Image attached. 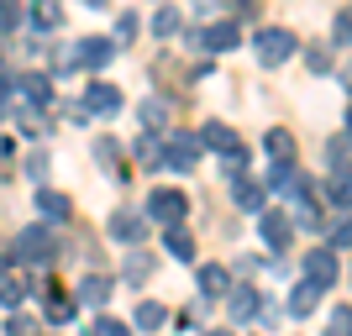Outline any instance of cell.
<instances>
[{
  "mask_svg": "<svg viewBox=\"0 0 352 336\" xmlns=\"http://www.w3.org/2000/svg\"><path fill=\"white\" fill-rule=\"evenodd\" d=\"M132 321H137V331H158V326H163V305H153V300H142Z\"/></svg>",
  "mask_w": 352,
  "mask_h": 336,
  "instance_id": "603a6c76",
  "label": "cell"
},
{
  "mask_svg": "<svg viewBox=\"0 0 352 336\" xmlns=\"http://www.w3.org/2000/svg\"><path fill=\"white\" fill-rule=\"evenodd\" d=\"M111 58H116V43H111V37H79V47H74V63H79V69H105Z\"/></svg>",
  "mask_w": 352,
  "mask_h": 336,
  "instance_id": "52a82bcc",
  "label": "cell"
},
{
  "mask_svg": "<svg viewBox=\"0 0 352 336\" xmlns=\"http://www.w3.org/2000/svg\"><path fill=\"white\" fill-rule=\"evenodd\" d=\"M27 174H32V184L47 179V153H32V158H27Z\"/></svg>",
  "mask_w": 352,
  "mask_h": 336,
  "instance_id": "4dcf8cb0",
  "label": "cell"
},
{
  "mask_svg": "<svg viewBox=\"0 0 352 336\" xmlns=\"http://www.w3.org/2000/svg\"><path fill=\"white\" fill-rule=\"evenodd\" d=\"M126 278H147V258H142V252H137L132 263H126Z\"/></svg>",
  "mask_w": 352,
  "mask_h": 336,
  "instance_id": "1f68e13d",
  "label": "cell"
},
{
  "mask_svg": "<svg viewBox=\"0 0 352 336\" xmlns=\"http://www.w3.org/2000/svg\"><path fill=\"white\" fill-rule=\"evenodd\" d=\"M268 153H274V163H294V137L284 126H274L268 132Z\"/></svg>",
  "mask_w": 352,
  "mask_h": 336,
  "instance_id": "ffe728a7",
  "label": "cell"
},
{
  "mask_svg": "<svg viewBox=\"0 0 352 336\" xmlns=\"http://www.w3.org/2000/svg\"><path fill=\"white\" fill-rule=\"evenodd\" d=\"M321 294H326V289H316V284H310V278H305V284L294 289V300H289V315H294V321H300V315H310V310H316V300H321Z\"/></svg>",
  "mask_w": 352,
  "mask_h": 336,
  "instance_id": "ac0fdd59",
  "label": "cell"
},
{
  "mask_svg": "<svg viewBox=\"0 0 352 336\" xmlns=\"http://www.w3.org/2000/svg\"><path fill=\"white\" fill-rule=\"evenodd\" d=\"M163 247H168V258H195V236H190V232H179V226H168Z\"/></svg>",
  "mask_w": 352,
  "mask_h": 336,
  "instance_id": "44dd1931",
  "label": "cell"
},
{
  "mask_svg": "<svg viewBox=\"0 0 352 336\" xmlns=\"http://www.w3.org/2000/svg\"><path fill=\"white\" fill-rule=\"evenodd\" d=\"M252 47H258V63L279 69V63H289V58H294V47H300V43H294V32H284V27H263Z\"/></svg>",
  "mask_w": 352,
  "mask_h": 336,
  "instance_id": "6da1fadb",
  "label": "cell"
},
{
  "mask_svg": "<svg viewBox=\"0 0 352 336\" xmlns=\"http://www.w3.org/2000/svg\"><path fill=\"white\" fill-rule=\"evenodd\" d=\"M236 43H242V32H236L232 21H216V27L200 32V47H210V53H232Z\"/></svg>",
  "mask_w": 352,
  "mask_h": 336,
  "instance_id": "30bf717a",
  "label": "cell"
},
{
  "mask_svg": "<svg viewBox=\"0 0 352 336\" xmlns=\"http://www.w3.org/2000/svg\"><path fill=\"white\" fill-rule=\"evenodd\" d=\"M116 37H121V43H132V37H137V16H132V11H121V21H116Z\"/></svg>",
  "mask_w": 352,
  "mask_h": 336,
  "instance_id": "f546056e",
  "label": "cell"
},
{
  "mask_svg": "<svg viewBox=\"0 0 352 336\" xmlns=\"http://www.w3.org/2000/svg\"><path fill=\"white\" fill-rule=\"evenodd\" d=\"M111 289H116V284H111V278H105V273H85V278H79V289H74V294H79L85 305H105V300H111Z\"/></svg>",
  "mask_w": 352,
  "mask_h": 336,
  "instance_id": "9a60e30c",
  "label": "cell"
},
{
  "mask_svg": "<svg viewBox=\"0 0 352 336\" xmlns=\"http://www.w3.org/2000/svg\"><path fill=\"white\" fill-rule=\"evenodd\" d=\"M258 310H263L258 289H232V321H252Z\"/></svg>",
  "mask_w": 352,
  "mask_h": 336,
  "instance_id": "e0dca14e",
  "label": "cell"
},
{
  "mask_svg": "<svg viewBox=\"0 0 352 336\" xmlns=\"http://www.w3.org/2000/svg\"><path fill=\"white\" fill-rule=\"evenodd\" d=\"M153 32H158V37H174V32H179V11H174V5H163V11L153 16Z\"/></svg>",
  "mask_w": 352,
  "mask_h": 336,
  "instance_id": "d4e9b609",
  "label": "cell"
},
{
  "mask_svg": "<svg viewBox=\"0 0 352 336\" xmlns=\"http://www.w3.org/2000/svg\"><path fill=\"white\" fill-rule=\"evenodd\" d=\"M142 232H147V221L137 216V210H116V216H111V236H116V242H142Z\"/></svg>",
  "mask_w": 352,
  "mask_h": 336,
  "instance_id": "4fadbf2b",
  "label": "cell"
},
{
  "mask_svg": "<svg viewBox=\"0 0 352 336\" xmlns=\"http://www.w3.org/2000/svg\"><path fill=\"white\" fill-rule=\"evenodd\" d=\"M206 336H232V331H206Z\"/></svg>",
  "mask_w": 352,
  "mask_h": 336,
  "instance_id": "836d02e7",
  "label": "cell"
},
{
  "mask_svg": "<svg viewBox=\"0 0 352 336\" xmlns=\"http://www.w3.org/2000/svg\"><path fill=\"white\" fill-rule=\"evenodd\" d=\"M6 336H37V321H32V315H21V310H16L11 321H6Z\"/></svg>",
  "mask_w": 352,
  "mask_h": 336,
  "instance_id": "484cf974",
  "label": "cell"
},
{
  "mask_svg": "<svg viewBox=\"0 0 352 336\" xmlns=\"http://www.w3.org/2000/svg\"><path fill=\"white\" fill-rule=\"evenodd\" d=\"M184 210H190V200H184L179 190H158L153 200H147V216L163 221V226H179V221H184Z\"/></svg>",
  "mask_w": 352,
  "mask_h": 336,
  "instance_id": "8992f818",
  "label": "cell"
},
{
  "mask_svg": "<svg viewBox=\"0 0 352 336\" xmlns=\"http://www.w3.org/2000/svg\"><path fill=\"white\" fill-rule=\"evenodd\" d=\"M85 5H105V0H85Z\"/></svg>",
  "mask_w": 352,
  "mask_h": 336,
  "instance_id": "e575fe53",
  "label": "cell"
},
{
  "mask_svg": "<svg viewBox=\"0 0 352 336\" xmlns=\"http://www.w3.org/2000/svg\"><path fill=\"white\" fill-rule=\"evenodd\" d=\"M37 210H43L47 221H69L74 216V200L63 190H37Z\"/></svg>",
  "mask_w": 352,
  "mask_h": 336,
  "instance_id": "5bb4252c",
  "label": "cell"
},
{
  "mask_svg": "<svg viewBox=\"0 0 352 336\" xmlns=\"http://www.w3.org/2000/svg\"><path fill=\"white\" fill-rule=\"evenodd\" d=\"M43 294H47V300H43V310H47V321H58V326H63V321H74V310H79V300H69V294H63L58 284H47Z\"/></svg>",
  "mask_w": 352,
  "mask_h": 336,
  "instance_id": "7c38bea8",
  "label": "cell"
},
{
  "mask_svg": "<svg viewBox=\"0 0 352 336\" xmlns=\"http://www.w3.org/2000/svg\"><path fill=\"white\" fill-rule=\"evenodd\" d=\"M195 142L210 147V153H221V158H242V137H236L226 121H206V126L195 132Z\"/></svg>",
  "mask_w": 352,
  "mask_h": 336,
  "instance_id": "277c9868",
  "label": "cell"
},
{
  "mask_svg": "<svg viewBox=\"0 0 352 336\" xmlns=\"http://www.w3.org/2000/svg\"><path fill=\"white\" fill-rule=\"evenodd\" d=\"M142 121H147V132H163V121H168V111H163L158 100H147V105H142Z\"/></svg>",
  "mask_w": 352,
  "mask_h": 336,
  "instance_id": "4316f807",
  "label": "cell"
},
{
  "mask_svg": "<svg viewBox=\"0 0 352 336\" xmlns=\"http://www.w3.org/2000/svg\"><path fill=\"white\" fill-rule=\"evenodd\" d=\"M347 326H352V310L337 305V310H331V326H326V336H347Z\"/></svg>",
  "mask_w": 352,
  "mask_h": 336,
  "instance_id": "83f0119b",
  "label": "cell"
},
{
  "mask_svg": "<svg viewBox=\"0 0 352 336\" xmlns=\"http://www.w3.org/2000/svg\"><path fill=\"white\" fill-rule=\"evenodd\" d=\"M326 158H331V179H347V132H337V142L326 147Z\"/></svg>",
  "mask_w": 352,
  "mask_h": 336,
  "instance_id": "7402d4cb",
  "label": "cell"
},
{
  "mask_svg": "<svg viewBox=\"0 0 352 336\" xmlns=\"http://www.w3.org/2000/svg\"><path fill=\"white\" fill-rule=\"evenodd\" d=\"M158 163H163V168H174V174H190L195 163H200V142H195V132L168 137V142L158 147Z\"/></svg>",
  "mask_w": 352,
  "mask_h": 336,
  "instance_id": "3957f363",
  "label": "cell"
},
{
  "mask_svg": "<svg viewBox=\"0 0 352 336\" xmlns=\"http://www.w3.org/2000/svg\"><path fill=\"white\" fill-rule=\"evenodd\" d=\"M95 336H132V326H126V321H111V315H105V321L95 326Z\"/></svg>",
  "mask_w": 352,
  "mask_h": 336,
  "instance_id": "f1b7e54d",
  "label": "cell"
},
{
  "mask_svg": "<svg viewBox=\"0 0 352 336\" xmlns=\"http://www.w3.org/2000/svg\"><path fill=\"white\" fill-rule=\"evenodd\" d=\"M258 232H263V242L274 252H284V247H289V236H294L289 210H258Z\"/></svg>",
  "mask_w": 352,
  "mask_h": 336,
  "instance_id": "5b68a950",
  "label": "cell"
},
{
  "mask_svg": "<svg viewBox=\"0 0 352 336\" xmlns=\"http://www.w3.org/2000/svg\"><path fill=\"white\" fill-rule=\"evenodd\" d=\"M236 205H242V210H263V190L248 184V179H236Z\"/></svg>",
  "mask_w": 352,
  "mask_h": 336,
  "instance_id": "cb8c5ba5",
  "label": "cell"
},
{
  "mask_svg": "<svg viewBox=\"0 0 352 336\" xmlns=\"http://www.w3.org/2000/svg\"><path fill=\"white\" fill-rule=\"evenodd\" d=\"M16 258L27 268H47L53 258H58V247H53V232H43V226H32V232L16 236Z\"/></svg>",
  "mask_w": 352,
  "mask_h": 336,
  "instance_id": "7a4b0ae2",
  "label": "cell"
},
{
  "mask_svg": "<svg viewBox=\"0 0 352 336\" xmlns=\"http://www.w3.org/2000/svg\"><path fill=\"white\" fill-rule=\"evenodd\" d=\"M200 294H206V300H226V294H232V273L221 263H206L200 268Z\"/></svg>",
  "mask_w": 352,
  "mask_h": 336,
  "instance_id": "8fae6325",
  "label": "cell"
},
{
  "mask_svg": "<svg viewBox=\"0 0 352 336\" xmlns=\"http://www.w3.org/2000/svg\"><path fill=\"white\" fill-rule=\"evenodd\" d=\"M0 27H16V11H11V5H0Z\"/></svg>",
  "mask_w": 352,
  "mask_h": 336,
  "instance_id": "d6a6232c",
  "label": "cell"
},
{
  "mask_svg": "<svg viewBox=\"0 0 352 336\" xmlns=\"http://www.w3.org/2000/svg\"><path fill=\"white\" fill-rule=\"evenodd\" d=\"M337 273H342L337 252H305V278L316 284V289H331V284H337Z\"/></svg>",
  "mask_w": 352,
  "mask_h": 336,
  "instance_id": "ba28073f",
  "label": "cell"
},
{
  "mask_svg": "<svg viewBox=\"0 0 352 336\" xmlns=\"http://www.w3.org/2000/svg\"><path fill=\"white\" fill-rule=\"evenodd\" d=\"M85 111H95V116H111V111H121V89H116V85H105V79L85 85Z\"/></svg>",
  "mask_w": 352,
  "mask_h": 336,
  "instance_id": "9c48e42d",
  "label": "cell"
},
{
  "mask_svg": "<svg viewBox=\"0 0 352 336\" xmlns=\"http://www.w3.org/2000/svg\"><path fill=\"white\" fill-rule=\"evenodd\" d=\"M16 85H21V100L27 105H47V95H53L43 74H27V79H16Z\"/></svg>",
  "mask_w": 352,
  "mask_h": 336,
  "instance_id": "d6986e66",
  "label": "cell"
},
{
  "mask_svg": "<svg viewBox=\"0 0 352 336\" xmlns=\"http://www.w3.org/2000/svg\"><path fill=\"white\" fill-rule=\"evenodd\" d=\"M32 27H37V32H53V27H63V5H58V0H32Z\"/></svg>",
  "mask_w": 352,
  "mask_h": 336,
  "instance_id": "2e32d148",
  "label": "cell"
}]
</instances>
